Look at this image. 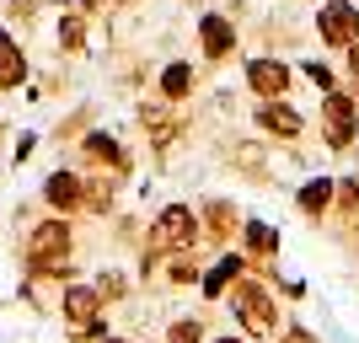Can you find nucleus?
<instances>
[{"instance_id":"obj_9","label":"nucleus","mask_w":359,"mask_h":343,"mask_svg":"<svg viewBox=\"0 0 359 343\" xmlns=\"http://www.w3.org/2000/svg\"><path fill=\"white\" fill-rule=\"evenodd\" d=\"M43 199L60 209V215H65V209H75V204H81V177H70V172H54V177L43 182Z\"/></svg>"},{"instance_id":"obj_15","label":"nucleus","mask_w":359,"mask_h":343,"mask_svg":"<svg viewBox=\"0 0 359 343\" xmlns=\"http://www.w3.org/2000/svg\"><path fill=\"white\" fill-rule=\"evenodd\" d=\"M145 129H156V140H172V113L166 107H145Z\"/></svg>"},{"instance_id":"obj_6","label":"nucleus","mask_w":359,"mask_h":343,"mask_svg":"<svg viewBox=\"0 0 359 343\" xmlns=\"http://www.w3.org/2000/svg\"><path fill=\"white\" fill-rule=\"evenodd\" d=\"M247 81H252V91H263V97H285V86H290V70H285L279 60H252Z\"/></svg>"},{"instance_id":"obj_10","label":"nucleus","mask_w":359,"mask_h":343,"mask_svg":"<svg viewBox=\"0 0 359 343\" xmlns=\"http://www.w3.org/2000/svg\"><path fill=\"white\" fill-rule=\"evenodd\" d=\"M198 32H204V54H210V60L231 54V43H236V32H231V22H225V16H204V22H198Z\"/></svg>"},{"instance_id":"obj_16","label":"nucleus","mask_w":359,"mask_h":343,"mask_svg":"<svg viewBox=\"0 0 359 343\" xmlns=\"http://www.w3.org/2000/svg\"><path fill=\"white\" fill-rule=\"evenodd\" d=\"M60 43H65V48H81V43H86V32H81V16H65V22H60Z\"/></svg>"},{"instance_id":"obj_20","label":"nucleus","mask_w":359,"mask_h":343,"mask_svg":"<svg viewBox=\"0 0 359 343\" xmlns=\"http://www.w3.org/2000/svg\"><path fill=\"white\" fill-rule=\"evenodd\" d=\"M306 75H311L322 91H332V70H327V65H306Z\"/></svg>"},{"instance_id":"obj_1","label":"nucleus","mask_w":359,"mask_h":343,"mask_svg":"<svg viewBox=\"0 0 359 343\" xmlns=\"http://www.w3.org/2000/svg\"><path fill=\"white\" fill-rule=\"evenodd\" d=\"M65 257H70V225L65 220H43L27 236V263L38 274H65Z\"/></svg>"},{"instance_id":"obj_4","label":"nucleus","mask_w":359,"mask_h":343,"mask_svg":"<svg viewBox=\"0 0 359 343\" xmlns=\"http://www.w3.org/2000/svg\"><path fill=\"white\" fill-rule=\"evenodd\" d=\"M188 236H194V209L172 204L161 220H156V247H182Z\"/></svg>"},{"instance_id":"obj_8","label":"nucleus","mask_w":359,"mask_h":343,"mask_svg":"<svg viewBox=\"0 0 359 343\" xmlns=\"http://www.w3.org/2000/svg\"><path fill=\"white\" fill-rule=\"evenodd\" d=\"M327 135H332V145L354 140V102L348 97H327Z\"/></svg>"},{"instance_id":"obj_18","label":"nucleus","mask_w":359,"mask_h":343,"mask_svg":"<svg viewBox=\"0 0 359 343\" xmlns=\"http://www.w3.org/2000/svg\"><path fill=\"white\" fill-rule=\"evenodd\" d=\"M231 274H236V257H225L220 269H215V274H210V295H220V284H225V279H231Z\"/></svg>"},{"instance_id":"obj_12","label":"nucleus","mask_w":359,"mask_h":343,"mask_svg":"<svg viewBox=\"0 0 359 343\" xmlns=\"http://www.w3.org/2000/svg\"><path fill=\"white\" fill-rule=\"evenodd\" d=\"M188 86H194V70H188V65H166V75H161L166 97H188Z\"/></svg>"},{"instance_id":"obj_17","label":"nucleus","mask_w":359,"mask_h":343,"mask_svg":"<svg viewBox=\"0 0 359 343\" xmlns=\"http://www.w3.org/2000/svg\"><path fill=\"white\" fill-rule=\"evenodd\" d=\"M247 241H252V247H257V253H273V241H279V236H273V231H269V225H247Z\"/></svg>"},{"instance_id":"obj_14","label":"nucleus","mask_w":359,"mask_h":343,"mask_svg":"<svg viewBox=\"0 0 359 343\" xmlns=\"http://www.w3.org/2000/svg\"><path fill=\"white\" fill-rule=\"evenodd\" d=\"M327 199H332V182L322 177V182H311V188H306V194H300V209H311V215H316V209L327 204Z\"/></svg>"},{"instance_id":"obj_13","label":"nucleus","mask_w":359,"mask_h":343,"mask_svg":"<svg viewBox=\"0 0 359 343\" xmlns=\"http://www.w3.org/2000/svg\"><path fill=\"white\" fill-rule=\"evenodd\" d=\"M86 156H97V161H113V166L123 161L118 140H107V135H91V140H86Z\"/></svg>"},{"instance_id":"obj_11","label":"nucleus","mask_w":359,"mask_h":343,"mask_svg":"<svg viewBox=\"0 0 359 343\" xmlns=\"http://www.w3.org/2000/svg\"><path fill=\"white\" fill-rule=\"evenodd\" d=\"M97 290H86V284H75V290H65V316H70V322H91V316H97Z\"/></svg>"},{"instance_id":"obj_5","label":"nucleus","mask_w":359,"mask_h":343,"mask_svg":"<svg viewBox=\"0 0 359 343\" xmlns=\"http://www.w3.org/2000/svg\"><path fill=\"white\" fill-rule=\"evenodd\" d=\"M27 81V54H22V43H16L11 32H0V86L11 91Z\"/></svg>"},{"instance_id":"obj_2","label":"nucleus","mask_w":359,"mask_h":343,"mask_svg":"<svg viewBox=\"0 0 359 343\" xmlns=\"http://www.w3.org/2000/svg\"><path fill=\"white\" fill-rule=\"evenodd\" d=\"M354 32H359V11L348 6V0H332V6H322V38L338 48L354 43Z\"/></svg>"},{"instance_id":"obj_19","label":"nucleus","mask_w":359,"mask_h":343,"mask_svg":"<svg viewBox=\"0 0 359 343\" xmlns=\"http://www.w3.org/2000/svg\"><path fill=\"white\" fill-rule=\"evenodd\" d=\"M172 343H198V322H177V328H172Z\"/></svg>"},{"instance_id":"obj_21","label":"nucleus","mask_w":359,"mask_h":343,"mask_svg":"<svg viewBox=\"0 0 359 343\" xmlns=\"http://www.w3.org/2000/svg\"><path fill=\"white\" fill-rule=\"evenodd\" d=\"M225 343H236V338H225Z\"/></svg>"},{"instance_id":"obj_3","label":"nucleus","mask_w":359,"mask_h":343,"mask_svg":"<svg viewBox=\"0 0 359 343\" xmlns=\"http://www.w3.org/2000/svg\"><path fill=\"white\" fill-rule=\"evenodd\" d=\"M236 311H241V322H247L257 338H269V332H273V306H269V295H263V290H252V284H247V290H236Z\"/></svg>"},{"instance_id":"obj_7","label":"nucleus","mask_w":359,"mask_h":343,"mask_svg":"<svg viewBox=\"0 0 359 343\" xmlns=\"http://www.w3.org/2000/svg\"><path fill=\"white\" fill-rule=\"evenodd\" d=\"M257 123H263V129H269V135H300V113L295 107H285V102H263L257 107Z\"/></svg>"}]
</instances>
